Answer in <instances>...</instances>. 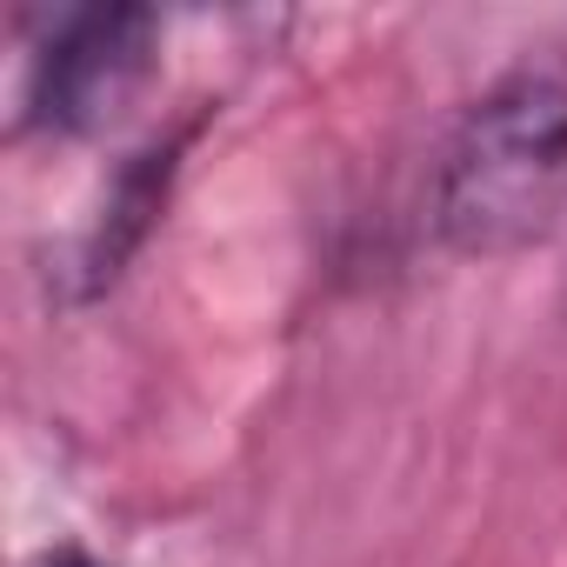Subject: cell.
<instances>
[{
    "mask_svg": "<svg viewBox=\"0 0 567 567\" xmlns=\"http://www.w3.org/2000/svg\"><path fill=\"white\" fill-rule=\"evenodd\" d=\"M567 207V54H527L454 121L434 167V234L461 260H514Z\"/></svg>",
    "mask_w": 567,
    "mask_h": 567,
    "instance_id": "1",
    "label": "cell"
},
{
    "mask_svg": "<svg viewBox=\"0 0 567 567\" xmlns=\"http://www.w3.org/2000/svg\"><path fill=\"white\" fill-rule=\"evenodd\" d=\"M154 74V14L147 8H68L28 54L21 127L41 134H101Z\"/></svg>",
    "mask_w": 567,
    "mask_h": 567,
    "instance_id": "2",
    "label": "cell"
},
{
    "mask_svg": "<svg viewBox=\"0 0 567 567\" xmlns=\"http://www.w3.org/2000/svg\"><path fill=\"white\" fill-rule=\"evenodd\" d=\"M187 141H194V127H181V134H167V141H147V147L114 174V187H107V200H101V214L87 220L81 254H74L81 301L107 295L114 280L127 274V260L141 254V240L154 234V220H161V207H167V187H174V174H181Z\"/></svg>",
    "mask_w": 567,
    "mask_h": 567,
    "instance_id": "3",
    "label": "cell"
},
{
    "mask_svg": "<svg viewBox=\"0 0 567 567\" xmlns=\"http://www.w3.org/2000/svg\"><path fill=\"white\" fill-rule=\"evenodd\" d=\"M34 567H107L101 554H87V547H48Z\"/></svg>",
    "mask_w": 567,
    "mask_h": 567,
    "instance_id": "4",
    "label": "cell"
}]
</instances>
